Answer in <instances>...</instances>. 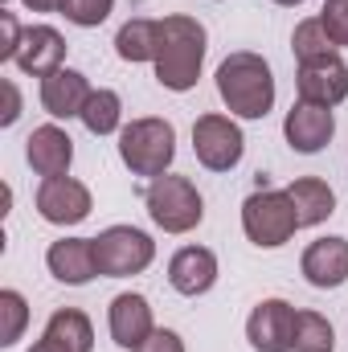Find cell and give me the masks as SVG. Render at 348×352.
Returning <instances> with one entry per match:
<instances>
[{"mask_svg": "<svg viewBox=\"0 0 348 352\" xmlns=\"http://www.w3.org/2000/svg\"><path fill=\"white\" fill-rule=\"evenodd\" d=\"M193 152L209 173H230L246 156V135L230 115L209 111V115H197L193 123Z\"/></svg>", "mask_w": 348, "mask_h": 352, "instance_id": "obj_7", "label": "cell"}, {"mask_svg": "<svg viewBox=\"0 0 348 352\" xmlns=\"http://www.w3.org/2000/svg\"><path fill=\"white\" fill-rule=\"evenodd\" d=\"M25 324H29V303H25V295L12 291V287H4V291H0V349H12V344L21 340Z\"/></svg>", "mask_w": 348, "mask_h": 352, "instance_id": "obj_25", "label": "cell"}, {"mask_svg": "<svg viewBox=\"0 0 348 352\" xmlns=\"http://www.w3.org/2000/svg\"><path fill=\"white\" fill-rule=\"evenodd\" d=\"M242 230L259 250L287 246L295 238V230H299V217H295V205H291L287 188H262L259 184L242 201Z\"/></svg>", "mask_w": 348, "mask_h": 352, "instance_id": "obj_5", "label": "cell"}, {"mask_svg": "<svg viewBox=\"0 0 348 352\" xmlns=\"http://www.w3.org/2000/svg\"><path fill=\"white\" fill-rule=\"evenodd\" d=\"M29 12H62V0H21Z\"/></svg>", "mask_w": 348, "mask_h": 352, "instance_id": "obj_31", "label": "cell"}, {"mask_svg": "<svg viewBox=\"0 0 348 352\" xmlns=\"http://www.w3.org/2000/svg\"><path fill=\"white\" fill-rule=\"evenodd\" d=\"M217 94L230 115L238 119H266L274 107V70L262 54L234 50L217 66Z\"/></svg>", "mask_w": 348, "mask_h": 352, "instance_id": "obj_2", "label": "cell"}, {"mask_svg": "<svg viewBox=\"0 0 348 352\" xmlns=\"http://www.w3.org/2000/svg\"><path fill=\"white\" fill-rule=\"evenodd\" d=\"M320 21H324V29H328L332 45H336V50H345V45H348V0H324Z\"/></svg>", "mask_w": 348, "mask_h": 352, "instance_id": "obj_27", "label": "cell"}, {"mask_svg": "<svg viewBox=\"0 0 348 352\" xmlns=\"http://www.w3.org/2000/svg\"><path fill=\"white\" fill-rule=\"evenodd\" d=\"M25 74L33 78H50L54 70L66 66V37L54 29V25H29L21 45H17V58H12Z\"/></svg>", "mask_w": 348, "mask_h": 352, "instance_id": "obj_14", "label": "cell"}, {"mask_svg": "<svg viewBox=\"0 0 348 352\" xmlns=\"http://www.w3.org/2000/svg\"><path fill=\"white\" fill-rule=\"evenodd\" d=\"M115 54H119L123 62H131V66L156 62V54H160V21H152V16H131V21L115 33Z\"/></svg>", "mask_w": 348, "mask_h": 352, "instance_id": "obj_20", "label": "cell"}, {"mask_svg": "<svg viewBox=\"0 0 348 352\" xmlns=\"http://www.w3.org/2000/svg\"><path fill=\"white\" fill-rule=\"evenodd\" d=\"M0 90H4V115H0V123H4V127H12V123L21 119V90H17L12 78H4Z\"/></svg>", "mask_w": 348, "mask_h": 352, "instance_id": "obj_30", "label": "cell"}, {"mask_svg": "<svg viewBox=\"0 0 348 352\" xmlns=\"http://www.w3.org/2000/svg\"><path fill=\"white\" fill-rule=\"evenodd\" d=\"M299 102H316V107H336L348 98V62L340 54H324L312 62H299L295 74Z\"/></svg>", "mask_w": 348, "mask_h": 352, "instance_id": "obj_9", "label": "cell"}, {"mask_svg": "<svg viewBox=\"0 0 348 352\" xmlns=\"http://www.w3.org/2000/svg\"><path fill=\"white\" fill-rule=\"evenodd\" d=\"M291 50H295V62H312V58L336 54V45H332V37H328V29H324L320 16H307V21L295 25V33H291Z\"/></svg>", "mask_w": 348, "mask_h": 352, "instance_id": "obj_24", "label": "cell"}, {"mask_svg": "<svg viewBox=\"0 0 348 352\" xmlns=\"http://www.w3.org/2000/svg\"><path fill=\"white\" fill-rule=\"evenodd\" d=\"M0 25H4L0 62H12V58H17V45H21V37H25V29H21V25H17V16H12V12H4V8H0Z\"/></svg>", "mask_w": 348, "mask_h": 352, "instance_id": "obj_28", "label": "cell"}, {"mask_svg": "<svg viewBox=\"0 0 348 352\" xmlns=\"http://www.w3.org/2000/svg\"><path fill=\"white\" fill-rule=\"evenodd\" d=\"M29 352H66V349H58L54 340H45V336H41V340H37V344H33Z\"/></svg>", "mask_w": 348, "mask_h": 352, "instance_id": "obj_32", "label": "cell"}, {"mask_svg": "<svg viewBox=\"0 0 348 352\" xmlns=\"http://www.w3.org/2000/svg\"><path fill=\"white\" fill-rule=\"evenodd\" d=\"M83 127L90 135H111V131H123V98L111 87H98L83 107Z\"/></svg>", "mask_w": 348, "mask_h": 352, "instance_id": "obj_22", "label": "cell"}, {"mask_svg": "<svg viewBox=\"0 0 348 352\" xmlns=\"http://www.w3.org/2000/svg\"><path fill=\"white\" fill-rule=\"evenodd\" d=\"M295 352H336V328L320 311L295 316Z\"/></svg>", "mask_w": 348, "mask_h": 352, "instance_id": "obj_23", "label": "cell"}, {"mask_svg": "<svg viewBox=\"0 0 348 352\" xmlns=\"http://www.w3.org/2000/svg\"><path fill=\"white\" fill-rule=\"evenodd\" d=\"M119 160L131 168V176H164L176 160V127L160 115H144L123 123L119 131Z\"/></svg>", "mask_w": 348, "mask_h": 352, "instance_id": "obj_3", "label": "cell"}, {"mask_svg": "<svg viewBox=\"0 0 348 352\" xmlns=\"http://www.w3.org/2000/svg\"><path fill=\"white\" fill-rule=\"evenodd\" d=\"M274 4H283V8H295V4H303V0H274Z\"/></svg>", "mask_w": 348, "mask_h": 352, "instance_id": "obj_33", "label": "cell"}, {"mask_svg": "<svg viewBox=\"0 0 348 352\" xmlns=\"http://www.w3.org/2000/svg\"><path fill=\"white\" fill-rule=\"evenodd\" d=\"M168 283H173L176 295H188V299L213 291V283H217V254L209 246H180L168 258Z\"/></svg>", "mask_w": 348, "mask_h": 352, "instance_id": "obj_16", "label": "cell"}, {"mask_svg": "<svg viewBox=\"0 0 348 352\" xmlns=\"http://www.w3.org/2000/svg\"><path fill=\"white\" fill-rule=\"evenodd\" d=\"M107 328H111V340L119 349H140L152 332H156V320H152V303L140 295V291H123L111 299L107 307Z\"/></svg>", "mask_w": 348, "mask_h": 352, "instance_id": "obj_12", "label": "cell"}, {"mask_svg": "<svg viewBox=\"0 0 348 352\" xmlns=\"http://www.w3.org/2000/svg\"><path fill=\"white\" fill-rule=\"evenodd\" d=\"M287 197H291V205H295L299 230L324 226V221L336 213V192H332V184L320 180V176H299V180H291V184H287Z\"/></svg>", "mask_w": 348, "mask_h": 352, "instance_id": "obj_19", "label": "cell"}, {"mask_svg": "<svg viewBox=\"0 0 348 352\" xmlns=\"http://www.w3.org/2000/svg\"><path fill=\"white\" fill-rule=\"evenodd\" d=\"M299 270H303V278H307L316 291H336V287H345L348 283V238H336V234L316 238V242L303 250Z\"/></svg>", "mask_w": 348, "mask_h": 352, "instance_id": "obj_13", "label": "cell"}, {"mask_svg": "<svg viewBox=\"0 0 348 352\" xmlns=\"http://www.w3.org/2000/svg\"><path fill=\"white\" fill-rule=\"evenodd\" d=\"M94 258L102 278H127V274H144L156 258V242L152 234L135 230V226H107L94 238Z\"/></svg>", "mask_w": 348, "mask_h": 352, "instance_id": "obj_6", "label": "cell"}, {"mask_svg": "<svg viewBox=\"0 0 348 352\" xmlns=\"http://www.w3.org/2000/svg\"><path fill=\"white\" fill-rule=\"evenodd\" d=\"M205 50H209V33L197 16H160V54H156V82L164 90H184L197 87L201 78V66H205Z\"/></svg>", "mask_w": 348, "mask_h": 352, "instance_id": "obj_1", "label": "cell"}, {"mask_svg": "<svg viewBox=\"0 0 348 352\" xmlns=\"http://www.w3.org/2000/svg\"><path fill=\"white\" fill-rule=\"evenodd\" d=\"M45 266L58 283L66 287H83L98 274V258H94V238H58L45 250Z\"/></svg>", "mask_w": 348, "mask_h": 352, "instance_id": "obj_18", "label": "cell"}, {"mask_svg": "<svg viewBox=\"0 0 348 352\" xmlns=\"http://www.w3.org/2000/svg\"><path fill=\"white\" fill-rule=\"evenodd\" d=\"M90 94H94V87L87 82V74L74 70V66H62L50 78H41V107L54 119H78Z\"/></svg>", "mask_w": 348, "mask_h": 352, "instance_id": "obj_17", "label": "cell"}, {"mask_svg": "<svg viewBox=\"0 0 348 352\" xmlns=\"http://www.w3.org/2000/svg\"><path fill=\"white\" fill-rule=\"evenodd\" d=\"M41 336L54 340L58 349H66V352H94V324H90L87 311H78V307L54 311Z\"/></svg>", "mask_w": 348, "mask_h": 352, "instance_id": "obj_21", "label": "cell"}, {"mask_svg": "<svg viewBox=\"0 0 348 352\" xmlns=\"http://www.w3.org/2000/svg\"><path fill=\"white\" fill-rule=\"evenodd\" d=\"M295 307L287 299H262L246 320V340L254 352H295Z\"/></svg>", "mask_w": 348, "mask_h": 352, "instance_id": "obj_10", "label": "cell"}, {"mask_svg": "<svg viewBox=\"0 0 348 352\" xmlns=\"http://www.w3.org/2000/svg\"><path fill=\"white\" fill-rule=\"evenodd\" d=\"M94 209V197L83 180L74 176H45L37 188V213L50 226H78Z\"/></svg>", "mask_w": 348, "mask_h": 352, "instance_id": "obj_8", "label": "cell"}, {"mask_svg": "<svg viewBox=\"0 0 348 352\" xmlns=\"http://www.w3.org/2000/svg\"><path fill=\"white\" fill-rule=\"evenodd\" d=\"M283 135L291 144V152L299 156H316L332 144L336 135V119H332V107H316V102H295L283 119Z\"/></svg>", "mask_w": 348, "mask_h": 352, "instance_id": "obj_11", "label": "cell"}, {"mask_svg": "<svg viewBox=\"0 0 348 352\" xmlns=\"http://www.w3.org/2000/svg\"><path fill=\"white\" fill-rule=\"evenodd\" d=\"M144 205H148V217L164 234H188V230H197L205 221V201H201L197 184L176 173L156 176L144 188Z\"/></svg>", "mask_w": 348, "mask_h": 352, "instance_id": "obj_4", "label": "cell"}, {"mask_svg": "<svg viewBox=\"0 0 348 352\" xmlns=\"http://www.w3.org/2000/svg\"><path fill=\"white\" fill-rule=\"evenodd\" d=\"M115 0H62V16L78 29H98L111 16Z\"/></svg>", "mask_w": 348, "mask_h": 352, "instance_id": "obj_26", "label": "cell"}, {"mask_svg": "<svg viewBox=\"0 0 348 352\" xmlns=\"http://www.w3.org/2000/svg\"><path fill=\"white\" fill-rule=\"evenodd\" d=\"M25 160L29 168L41 176H70V164H74V140L58 127V123H41L33 127V135L25 140Z\"/></svg>", "mask_w": 348, "mask_h": 352, "instance_id": "obj_15", "label": "cell"}, {"mask_svg": "<svg viewBox=\"0 0 348 352\" xmlns=\"http://www.w3.org/2000/svg\"><path fill=\"white\" fill-rule=\"evenodd\" d=\"M135 352H184V340L176 336L173 328H156Z\"/></svg>", "mask_w": 348, "mask_h": 352, "instance_id": "obj_29", "label": "cell"}]
</instances>
